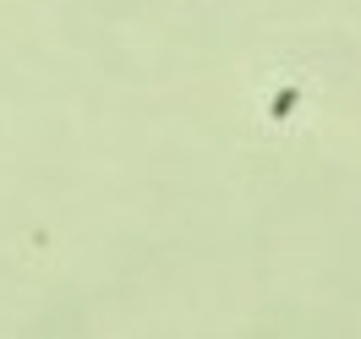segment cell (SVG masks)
<instances>
[{
    "instance_id": "1",
    "label": "cell",
    "mask_w": 361,
    "mask_h": 339,
    "mask_svg": "<svg viewBox=\"0 0 361 339\" xmlns=\"http://www.w3.org/2000/svg\"><path fill=\"white\" fill-rule=\"evenodd\" d=\"M290 110H295V88H285L279 99H274V110H269V115H274V121H285Z\"/></svg>"
}]
</instances>
